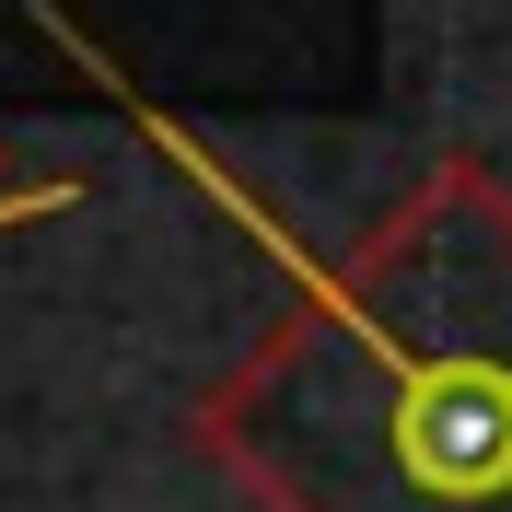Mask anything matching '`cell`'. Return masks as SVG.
<instances>
[{
  "label": "cell",
  "instance_id": "6da1fadb",
  "mask_svg": "<svg viewBox=\"0 0 512 512\" xmlns=\"http://www.w3.org/2000/svg\"><path fill=\"white\" fill-rule=\"evenodd\" d=\"M187 443L256 512H512V187L443 152L198 384Z\"/></svg>",
  "mask_w": 512,
  "mask_h": 512
},
{
  "label": "cell",
  "instance_id": "7a4b0ae2",
  "mask_svg": "<svg viewBox=\"0 0 512 512\" xmlns=\"http://www.w3.org/2000/svg\"><path fill=\"white\" fill-rule=\"evenodd\" d=\"M70 187H47V175H24V163H12V140H0V222H12V210H59Z\"/></svg>",
  "mask_w": 512,
  "mask_h": 512
}]
</instances>
